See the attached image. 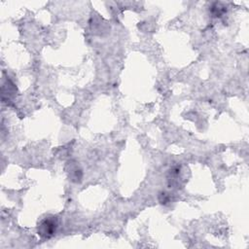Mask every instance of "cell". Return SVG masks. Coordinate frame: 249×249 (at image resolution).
<instances>
[{
	"mask_svg": "<svg viewBox=\"0 0 249 249\" xmlns=\"http://www.w3.org/2000/svg\"><path fill=\"white\" fill-rule=\"evenodd\" d=\"M57 221L55 217H48L44 219L38 226V234L43 238L52 237L56 231Z\"/></svg>",
	"mask_w": 249,
	"mask_h": 249,
	"instance_id": "cell-1",
	"label": "cell"
}]
</instances>
